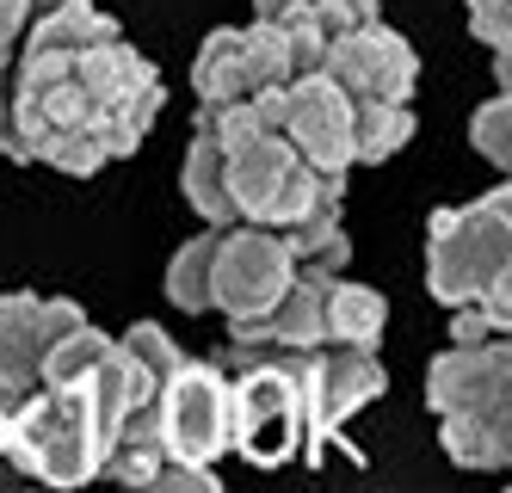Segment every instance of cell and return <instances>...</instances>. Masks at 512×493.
<instances>
[{
	"mask_svg": "<svg viewBox=\"0 0 512 493\" xmlns=\"http://www.w3.org/2000/svg\"><path fill=\"white\" fill-rule=\"evenodd\" d=\"M426 290L451 309V339L512 333V216L494 192L426 216Z\"/></svg>",
	"mask_w": 512,
	"mask_h": 493,
	"instance_id": "obj_1",
	"label": "cell"
},
{
	"mask_svg": "<svg viewBox=\"0 0 512 493\" xmlns=\"http://www.w3.org/2000/svg\"><path fill=\"white\" fill-rule=\"evenodd\" d=\"M426 407L457 469H512V333L451 339L426 364Z\"/></svg>",
	"mask_w": 512,
	"mask_h": 493,
	"instance_id": "obj_2",
	"label": "cell"
},
{
	"mask_svg": "<svg viewBox=\"0 0 512 493\" xmlns=\"http://www.w3.org/2000/svg\"><path fill=\"white\" fill-rule=\"evenodd\" d=\"M216 358H223L235 395V457H247L253 469L297 463L309 450V389H303L309 352L229 333V346Z\"/></svg>",
	"mask_w": 512,
	"mask_h": 493,
	"instance_id": "obj_3",
	"label": "cell"
},
{
	"mask_svg": "<svg viewBox=\"0 0 512 493\" xmlns=\"http://www.w3.org/2000/svg\"><path fill=\"white\" fill-rule=\"evenodd\" d=\"M105 457H112V438H105V426H99V413H93L81 383H68V389L44 383L38 395L19 401L13 450H7L19 481L87 487V481H105Z\"/></svg>",
	"mask_w": 512,
	"mask_h": 493,
	"instance_id": "obj_4",
	"label": "cell"
},
{
	"mask_svg": "<svg viewBox=\"0 0 512 493\" xmlns=\"http://www.w3.org/2000/svg\"><path fill=\"white\" fill-rule=\"evenodd\" d=\"M290 81H297V44L272 19L216 25L198 44V62H192L198 105H241V99H260V93L290 87Z\"/></svg>",
	"mask_w": 512,
	"mask_h": 493,
	"instance_id": "obj_5",
	"label": "cell"
},
{
	"mask_svg": "<svg viewBox=\"0 0 512 493\" xmlns=\"http://www.w3.org/2000/svg\"><path fill=\"white\" fill-rule=\"evenodd\" d=\"M290 284H297V253H290L284 229H266V222L223 229V247H216V315L229 321V333L260 327Z\"/></svg>",
	"mask_w": 512,
	"mask_h": 493,
	"instance_id": "obj_6",
	"label": "cell"
},
{
	"mask_svg": "<svg viewBox=\"0 0 512 493\" xmlns=\"http://www.w3.org/2000/svg\"><path fill=\"white\" fill-rule=\"evenodd\" d=\"M161 413V444L167 457L216 469V457L235 450V395H229V370L223 358H186L173 370V383L155 401Z\"/></svg>",
	"mask_w": 512,
	"mask_h": 493,
	"instance_id": "obj_7",
	"label": "cell"
},
{
	"mask_svg": "<svg viewBox=\"0 0 512 493\" xmlns=\"http://www.w3.org/2000/svg\"><path fill=\"white\" fill-rule=\"evenodd\" d=\"M303 389H309V450H303V463H321L334 444H346V426L389 389V370L364 346H315L309 364H303Z\"/></svg>",
	"mask_w": 512,
	"mask_h": 493,
	"instance_id": "obj_8",
	"label": "cell"
},
{
	"mask_svg": "<svg viewBox=\"0 0 512 493\" xmlns=\"http://www.w3.org/2000/svg\"><path fill=\"white\" fill-rule=\"evenodd\" d=\"M284 136L297 142L303 161H315L321 173H352L358 167V99L327 68L297 74V81H290Z\"/></svg>",
	"mask_w": 512,
	"mask_h": 493,
	"instance_id": "obj_9",
	"label": "cell"
},
{
	"mask_svg": "<svg viewBox=\"0 0 512 493\" xmlns=\"http://www.w3.org/2000/svg\"><path fill=\"white\" fill-rule=\"evenodd\" d=\"M327 74L352 93V99H414L420 87V56L395 25L371 19L346 37H334L327 50Z\"/></svg>",
	"mask_w": 512,
	"mask_h": 493,
	"instance_id": "obj_10",
	"label": "cell"
},
{
	"mask_svg": "<svg viewBox=\"0 0 512 493\" xmlns=\"http://www.w3.org/2000/svg\"><path fill=\"white\" fill-rule=\"evenodd\" d=\"M44 296L38 290H7L0 296V395H38L44 389Z\"/></svg>",
	"mask_w": 512,
	"mask_h": 493,
	"instance_id": "obj_11",
	"label": "cell"
},
{
	"mask_svg": "<svg viewBox=\"0 0 512 493\" xmlns=\"http://www.w3.org/2000/svg\"><path fill=\"white\" fill-rule=\"evenodd\" d=\"M179 192L198 210V222L210 229H235L241 222V204H235V185H229V148L210 124H192V142H186V167H179Z\"/></svg>",
	"mask_w": 512,
	"mask_h": 493,
	"instance_id": "obj_12",
	"label": "cell"
},
{
	"mask_svg": "<svg viewBox=\"0 0 512 493\" xmlns=\"http://www.w3.org/2000/svg\"><path fill=\"white\" fill-rule=\"evenodd\" d=\"M327 290H334V278H321V272H297V284L284 290L278 309H272L260 327L235 333V339H272V346H297V352L327 346Z\"/></svg>",
	"mask_w": 512,
	"mask_h": 493,
	"instance_id": "obj_13",
	"label": "cell"
},
{
	"mask_svg": "<svg viewBox=\"0 0 512 493\" xmlns=\"http://www.w3.org/2000/svg\"><path fill=\"white\" fill-rule=\"evenodd\" d=\"M383 327H389L383 290L334 278V290H327V346H364V352H377L383 346Z\"/></svg>",
	"mask_w": 512,
	"mask_h": 493,
	"instance_id": "obj_14",
	"label": "cell"
},
{
	"mask_svg": "<svg viewBox=\"0 0 512 493\" xmlns=\"http://www.w3.org/2000/svg\"><path fill=\"white\" fill-rule=\"evenodd\" d=\"M216 247H223V229H210L204 222V235H192L186 247H179L167 259V302L173 309H186V315H216Z\"/></svg>",
	"mask_w": 512,
	"mask_h": 493,
	"instance_id": "obj_15",
	"label": "cell"
},
{
	"mask_svg": "<svg viewBox=\"0 0 512 493\" xmlns=\"http://www.w3.org/2000/svg\"><path fill=\"white\" fill-rule=\"evenodd\" d=\"M112 37H124L112 13H99L93 0H62L56 13L31 19L25 44H38V50H93V44H112Z\"/></svg>",
	"mask_w": 512,
	"mask_h": 493,
	"instance_id": "obj_16",
	"label": "cell"
},
{
	"mask_svg": "<svg viewBox=\"0 0 512 493\" xmlns=\"http://www.w3.org/2000/svg\"><path fill=\"white\" fill-rule=\"evenodd\" d=\"M414 99H358V167H383L414 142Z\"/></svg>",
	"mask_w": 512,
	"mask_h": 493,
	"instance_id": "obj_17",
	"label": "cell"
},
{
	"mask_svg": "<svg viewBox=\"0 0 512 493\" xmlns=\"http://www.w3.org/2000/svg\"><path fill=\"white\" fill-rule=\"evenodd\" d=\"M290 253H297V272H321V278H346L352 259V235L340 216H309L290 229Z\"/></svg>",
	"mask_w": 512,
	"mask_h": 493,
	"instance_id": "obj_18",
	"label": "cell"
},
{
	"mask_svg": "<svg viewBox=\"0 0 512 493\" xmlns=\"http://www.w3.org/2000/svg\"><path fill=\"white\" fill-rule=\"evenodd\" d=\"M112 352H118V339L99 333V327L87 321V327H75L68 339H56V346H50V358H44V383H50V389H68V383H81L87 370H99Z\"/></svg>",
	"mask_w": 512,
	"mask_h": 493,
	"instance_id": "obj_19",
	"label": "cell"
},
{
	"mask_svg": "<svg viewBox=\"0 0 512 493\" xmlns=\"http://www.w3.org/2000/svg\"><path fill=\"white\" fill-rule=\"evenodd\" d=\"M469 142H475V155H482V161H494L500 173H512V93H506V87H500L488 105H475Z\"/></svg>",
	"mask_w": 512,
	"mask_h": 493,
	"instance_id": "obj_20",
	"label": "cell"
},
{
	"mask_svg": "<svg viewBox=\"0 0 512 493\" xmlns=\"http://www.w3.org/2000/svg\"><path fill=\"white\" fill-rule=\"evenodd\" d=\"M124 352L142 364V376H149L155 389H167V383H173V370L186 364V352L173 346V333H161L155 321H136V327L124 333Z\"/></svg>",
	"mask_w": 512,
	"mask_h": 493,
	"instance_id": "obj_21",
	"label": "cell"
},
{
	"mask_svg": "<svg viewBox=\"0 0 512 493\" xmlns=\"http://www.w3.org/2000/svg\"><path fill=\"white\" fill-rule=\"evenodd\" d=\"M309 19L327 31V50H334V37H346V31H358V25L383 19V0H309Z\"/></svg>",
	"mask_w": 512,
	"mask_h": 493,
	"instance_id": "obj_22",
	"label": "cell"
},
{
	"mask_svg": "<svg viewBox=\"0 0 512 493\" xmlns=\"http://www.w3.org/2000/svg\"><path fill=\"white\" fill-rule=\"evenodd\" d=\"M469 7V31L488 50H512V0H463Z\"/></svg>",
	"mask_w": 512,
	"mask_h": 493,
	"instance_id": "obj_23",
	"label": "cell"
},
{
	"mask_svg": "<svg viewBox=\"0 0 512 493\" xmlns=\"http://www.w3.org/2000/svg\"><path fill=\"white\" fill-rule=\"evenodd\" d=\"M31 19H38L31 0H0V74H13L25 37H31Z\"/></svg>",
	"mask_w": 512,
	"mask_h": 493,
	"instance_id": "obj_24",
	"label": "cell"
},
{
	"mask_svg": "<svg viewBox=\"0 0 512 493\" xmlns=\"http://www.w3.org/2000/svg\"><path fill=\"white\" fill-rule=\"evenodd\" d=\"M253 19H272V25H284V31L315 25V19H309V0H253Z\"/></svg>",
	"mask_w": 512,
	"mask_h": 493,
	"instance_id": "obj_25",
	"label": "cell"
},
{
	"mask_svg": "<svg viewBox=\"0 0 512 493\" xmlns=\"http://www.w3.org/2000/svg\"><path fill=\"white\" fill-rule=\"evenodd\" d=\"M494 81L512 93V50H494Z\"/></svg>",
	"mask_w": 512,
	"mask_h": 493,
	"instance_id": "obj_26",
	"label": "cell"
},
{
	"mask_svg": "<svg viewBox=\"0 0 512 493\" xmlns=\"http://www.w3.org/2000/svg\"><path fill=\"white\" fill-rule=\"evenodd\" d=\"M31 7H38V13H56V7H62V0H31Z\"/></svg>",
	"mask_w": 512,
	"mask_h": 493,
	"instance_id": "obj_27",
	"label": "cell"
}]
</instances>
